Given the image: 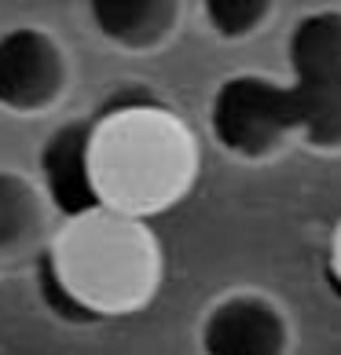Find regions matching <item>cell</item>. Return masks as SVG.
I'll return each mask as SVG.
<instances>
[{
  "label": "cell",
  "instance_id": "4",
  "mask_svg": "<svg viewBox=\"0 0 341 355\" xmlns=\"http://www.w3.org/2000/svg\"><path fill=\"white\" fill-rule=\"evenodd\" d=\"M67 92V55L51 33L15 26L0 33V110L44 114Z\"/></svg>",
  "mask_w": 341,
  "mask_h": 355
},
{
  "label": "cell",
  "instance_id": "8",
  "mask_svg": "<svg viewBox=\"0 0 341 355\" xmlns=\"http://www.w3.org/2000/svg\"><path fill=\"white\" fill-rule=\"evenodd\" d=\"M286 67L294 88H316L341 81V11L323 8L294 22L286 37Z\"/></svg>",
  "mask_w": 341,
  "mask_h": 355
},
{
  "label": "cell",
  "instance_id": "10",
  "mask_svg": "<svg viewBox=\"0 0 341 355\" xmlns=\"http://www.w3.org/2000/svg\"><path fill=\"white\" fill-rule=\"evenodd\" d=\"M294 117L301 143L316 150H341V81L294 88Z\"/></svg>",
  "mask_w": 341,
  "mask_h": 355
},
{
  "label": "cell",
  "instance_id": "12",
  "mask_svg": "<svg viewBox=\"0 0 341 355\" xmlns=\"http://www.w3.org/2000/svg\"><path fill=\"white\" fill-rule=\"evenodd\" d=\"M334 275L341 282V227H338V239H334Z\"/></svg>",
  "mask_w": 341,
  "mask_h": 355
},
{
  "label": "cell",
  "instance_id": "2",
  "mask_svg": "<svg viewBox=\"0 0 341 355\" xmlns=\"http://www.w3.org/2000/svg\"><path fill=\"white\" fill-rule=\"evenodd\" d=\"M154 279L158 249L151 231L110 209L74 220L51 268V286L59 289L63 304L81 311V319L133 311L151 297Z\"/></svg>",
  "mask_w": 341,
  "mask_h": 355
},
{
  "label": "cell",
  "instance_id": "9",
  "mask_svg": "<svg viewBox=\"0 0 341 355\" xmlns=\"http://www.w3.org/2000/svg\"><path fill=\"white\" fill-rule=\"evenodd\" d=\"M44 223L41 194L19 173H0V257H15L37 239Z\"/></svg>",
  "mask_w": 341,
  "mask_h": 355
},
{
  "label": "cell",
  "instance_id": "6",
  "mask_svg": "<svg viewBox=\"0 0 341 355\" xmlns=\"http://www.w3.org/2000/svg\"><path fill=\"white\" fill-rule=\"evenodd\" d=\"M92 136H96V114L59 125L37 154L48 202L70 223L103 209L96 183H92Z\"/></svg>",
  "mask_w": 341,
  "mask_h": 355
},
{
  "label": "cell",
  "instance_id": "5",
  "mask_svg": "<svg viewBox=\"0 0 341 355\" xmlns=\"http://www.w3.org/2000/svg\"><path fill=\"white\" fill-rule=\"evenodd\" d=\"M202 355H286L290 322L260 293H231L206 311L199 326Z\"/></svg>",
  "mask_w": 341,
  "mask_h": 355
},
{
  "label": "cell",
  "instance_id": "7",
  "mask_svg": "<svg viewBox=\"0 0 341 355\" xmlns=\"http://www.w3.org/2000/svg\"><path fill=\"white\" fill-rule=\"evenodd\" d=\"M88 22L103 41L122 51H154L180 22L173 0H92Z\"/></svg>",
  "mask_w": 341,
  "mask_h": 355
},
{
  "label": "cell",
  "instance_id": "3",
  "mask_svg": "<svg viewBox=\"0 0 341 355\" xmlns=\"http://www.w3.org/2000/svg\"><path fill=\"white\" fill-rule=\"evenodd\" d=\"M209 136L224 154L242 162L272 157L297 136L294 88L260 73H231L209 99Z\"/></svg>",
  "mask_w": 341,
  "mask_h": 355
},
{
  "label": "cell",
  "instance_id": "11",
  "mask_svg": "<svg viewBox=\"0 0 341 355\" xmlns=\"http://www.w3.org/2000/svg\"><path fill=\"white\" fill-rule=\"evenodd\" d=\"M272 4L268 0H206L202 4V19L217 37L224 41H242L253 30L268 22Z\"/></svg>",
  "mask_w": 341,
  "mask_h": 355
},
{
  "label": "cell",
  "instance_id": "1",
  "mask_svg": "<svg viewBox=\"0 0 341 355\" xmlns=\"http://www.w3.org/2000/svg\"><path fill=\"white\" fill-rule=\"evenodd\" d=\"M191 143L158 107L143 110H96L92 136V183L103 209L154 213L173 205L191 180Z\"/></svg>",
  "mask_w": 341,
  "mask_h": 355
}]
</instances>
